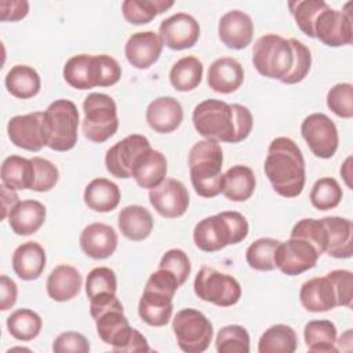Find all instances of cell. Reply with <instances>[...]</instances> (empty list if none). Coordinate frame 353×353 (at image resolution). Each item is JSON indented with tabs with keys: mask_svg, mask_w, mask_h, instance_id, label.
Returning a JSON list of instances; mask_svg holds the SVG:
<instances>
[{
	"mask_svg": "<svg viewBox=\"0 0 353 353\" xmlns=\"http://www.w3.org/2000/svg\"><path fill=\"white\" fill-rule=\"evenodd\" d=\"M298 338L290 325L274 324L269 327L258 342L259 353H292L296 350Z\"/></svg>",
	"mask_w": 353,
	"mask_h": 353,
	"instance_id": "cell-38",
	"label": "cell"
},
{
	"mask_svg": "<svg viewBox=\"0 0 353 353\" xmlns=\"http://www.w3.org/2000/svg\"><path fill=\"white\" fill-rule=\"evenodd\" d=\"M215 347L219 353H248L250 335L241 325H226L218 331Z\"/></svg>",
	"mask_w": 353,
	"mask_h": 353,
	"instance_id": "cell-44",
	"label": "cell"
},
{
	"mask_svg": "<svg viewBox=\"0 0 353 353\" xmlns=\"http://www.w3.org/2000/svg\"><path fill=\"white\" fill-rule=\"evenodd\" d=\"M178 287L179 283L171 272L159 269L152 273L139 299V317L152 327L165 325L172 314V298Z\"/></svg>",
	"mask_w": 353,
	"mask_h": 353,
	"instance_id": "cell-7",
	"label": "cell"
},
{
	"mask_svg": "<svg viewBox=\"0 0 353 353\" xmlns=\"http://www.w3.org/2000/svg\"><path fill=\"white\" fill-rule=\"evenodd\" d=\"M167 160L165 156L154 149L143 152L134 164L131 178L143 189L157 188L165 178Z\"/></svg>",
	"mask_w": 353,
	"mask_h": 353,
	"instance_id": "cell-27",
	"label": "cell"
},
{
	"mask_svg": "<svg viewBox=\"0 0 353 353\" xmlns=\"http://www.w3.org/2000/svg\"><path fill=\"white\" fill-rule=\"evenodd\" d=\"M192 120L196 131L205 139L228 143L244 141L254 124L248 108L221 99L200 102L193 110Z\"/></svg>",
	"mask_w": 353,
	"mask_h": 353,
	"instance_id": "cell-2",
	"label": "cell"
},
{
	"mask_svg": "<svg viewBox=\"0 0 353 353\" xmlns=\"http://www.w3.org/2000/svg\"><path fill=\"white\" fill-rule=\"evenodd\" d=\"M3 185L12 190L32 189L34 182V165L30 159L8 156L1 164Z\"/></svg>",
	"mask_w": 353,
	"mask_h": 353,
	"instance_id": "cell-35",
	"label": "cell"
},
{
	"mask_svg": "<svg viewBox=\"0 0 353 353\" xmlns=\"http://www.w3.org/2000/svg\"><path fill=\"white\" fill-rule=\"evenodd\" d=\"M306 347L310 352H338L336 327L330 320H312L303 328Z\"/></svg>",
	"mask_w": 353,
	"mask_h": 353,
	"instance_id": "cell-36",
	"label": "cell"
},
{
	"mask_svg": "<svg viewBox=\"0 0 353 353\" xmlns=\"http://www.w3.org/2000/svg\"><path fill=\"white\" fill-rule=\"evenodd\" d=\"M159 36L168 48L179 51L193 47L200 37L199 22L189 14L176 12L164 21L159 28Z\"/></svg>",
	"mask_w": 353,
	"mask_h": 353,
	"instance_id": "cell-16",
	"label": "cell"
},
{
	"mask_svg": "<svg viewBox=\"0 0 353 353\" xmlns=\"http://www.w3.org/2000/svg\"><path fill=\"white\" fill-rule=\"evenodd\" d=\"M80 247L90 258L106 259L116 251L117 233L106 223H90L80 234Z\"/></svg>",
	"mask_w": 353,
	"mask_h": 353,
	"instance_id": "cell-22",
	"label": "cell"
},
{
	"mask_svg": "<svg viewBox=\"0 0 353 353\" xmlns=\"http://www.w3.org/2000/svg\"><path fill=\"white\" fill-rule=\"evenodd\" d=\"M334 285L338 306H352L353 299V273L346 269H336L325 274Z\"/></svg>",
	"mask_w": 353,
	"mask_h": 353,
	"instance_id": "cell-50",
	"label": "cell"
},
{
	"mask_svg": "<svg viewBox=\"0 0 353 353\" xmlns=\"http://www.w3.org/2000/svg\"><path fill=\"white\" fill-rule=\"evenodd\" d=\"M17 295H18L17 284L8 276L3 274L0 277V309L3 312L11 309L17 302Z\"/></svg>",
	"mask_w": 353,
	"mask_h": 353,
	"instance_id": "cell-53",
	"label": "cell"
},
{
	"mask_svg": "<svg viewBox=\"0 0 353 353\" xmlns=\"http://www.w3.org/2000/svg\"><path fill=\"white\" fill-rule=\"evenodd\" d=\"M149 201L164 218L182 216L189 205V193L181 181L168 178L157 188L150 189Z\"/></svg>",
	"mask_w": 353,
	"mask_h": 353,
	"instance_id": "cell-17",
	"label": "cell"
},
{
	"mask_svg": "<svg viewBox=\"0 0 353 353\" xmlns=\"http://www.w3.org/2000/svg\"><path fill=\"white\" fill-rule=\"evenodd\" d=\"M43 117V112L11 117L7 124V132L11 142L18 148L39 152L43 146H46Z\"/></svg>",
	"mask_w": 353,
	"mask_h": 353,
	"instance_id": "cell-18",
	"label": "cell"
},
{
	"mask_svg": "<svg viewBox=\"0 0 353 353\" xmlns=\"http://www.w3.org/2000/svg\"><path fill=\"white\" fill-rule=\"evenodd\" d=\"M320 258L316 248L303 239L290 237L279 243L274 254V265L287 276H298L316 266Z\"/></svg>",
	"mask_w": 353,
	"mask_h": 353,
	"instance_id": "cell-14",
	"label": "cell"
},
{
	"mask_svg": "<svg viewBox=\"0 0 353 353\" xmlns=\"http://www.w3.org/2000/svg\"><path fill=\"white\" fill-rule=\"evenodd\" d=\"M255 190V175L247 165L236 164L223 175L222 193L232 201H245Z\"/></svg>",
	"mask_w": 353,
	"mask_h": 353,
	"instance_id": "cell-33",
	"label": "cell"
},
{
	"mask_svg": "<svg viewBox=\"0 0 353 353\" xmlns=\"http://www.w3.org/2000/svg\"><path fill=\"white\" fill-rule=\"evenodd\" d=\"M150 142L146 137L131 134L114 143L105 156L106 170L116 178H131V172L138 157L150 149Z\"/></svg>",
	"mask_w": 353,
	"mask_h": 353,
	"instance_id": "cell-15",
	"label": "cell"
},
{
	"mask_svg": "<svg viewBox=\"0 0 353 353\" xmlns=\"http://www.w3.org/2000/svg\"><path fill=\"white\" fill-rule=\"evenodd\" d=\"M119 229L128 240H145L153 229L152 214L142 205H127L119 214Z\"/></svg>",
	"mask_w": 353,
	"mask_h": 353,
	"instance_id": "cell-31",
	"label": "cell"
},
{
	"mask_svg": "<svg viewBox=\"0 0 353 353\" xmlns=\"http://www.w3.org/2000/svg\"><path fill=\"white\" fill-rule=\"evenodd\" d=\"M65 81L77 90L101 87L98 55L80 54L69 58L63 66Z\"/></svg>",
	"mask_w": 353,
	"mask_h": 353,
	"instance_id": "cell-21",
	"label": "cell"
},
{
	"mask_svg": "<svg viewBox=\"0 0 353 353\" xmlns=\"http://www.w3.org/2000/svg\"><path fill=\"white\" fill-rule=\"evenodd\" d=\"M328 4L323 0H298L290 1V11L298 25V28L309 37H314L313 28L317 17Z\"/></svg>",
	"mask_w": 353,
	"mask_h": 353,
	"instance_id": "cell-43",
	"label": "cell"
},
{
	"mask_svg": "<svg viewBox=\"0 0 353 353\" xmlns=\"http://www.w3.org/2000/svg\"><path fill=\"white\" fill-rule=\"evenodd\" d=\"M1 189V204H3V214H1V219H6L10 214V211L15 207V204L19 203V197L15 193V190L7 188L6 185L0 186Z\"/></svg>",
	"mask_w": 353,
	"mask_h": 353,
	"instance_id": "cell-54",
	"label": "cell"
},
{
	"mask_svg": "<svg viewBox=\"0 0 353 353\" xmlns=\"http://www.w3.org/2000/svg\"><path fill=\"white\" fill-rule=\"evenodd\" d=\"M163 46L164 44L156 32H137L127 40L124 54L134 68L148 69L160 58Z\"/></svg>",
	"mask_w": 353,
	"mask_h": 353,
	"instance_id": "cell-19",
	"label": "cell"
},
{
	"mask_svg": "<svg viewBox=\"0 0 353 353\" xmlns=\"http://www.w3.org/2000/svg\"><path fill=\"white\" fill-rule=\"evenodd\" d=\"M183 119L181 103L172 97H159L146 109V121L152 130L160 134L175 131Z\"/></svg>",
	"mask_w": 353,
	"mask_h": 353,
	"instance_id": "cell-23",
	"label": "cell"
},
{
	"mask_svg": "<svg viewBox=\"0 0 353 353\" xmlns=\"http://www.w3.org/2000/svg\"><path fill=\"white\" fill-rule=\"evenodd\" d=\"M189 171L194 192L201 197H215L222 193L223 154L218 142L204 139L196 142L189 152Z\"/></svg>",
	"mask_w": 353,
	"mask_h": 353,
	"instance_id": "cell-4",
	"label": "cell"
},
{
	"mask_svg": "<svg viewBox=\"0 0 353 353\" xmlns=\"http://www.w3.org/2000/svg\"><path fill=\"white\" fill-rule=\"evenodd\" d=\"M159 269H165V270L171 272L176 277L179 285H182L190 274L192 265H190L189 256L186 255L185 251H182L179 248H172V250H168L163 255V258L159 263Z\"/></svg>",
	"mask_w": 353,
	"mask_h": 353,
	"instance_id": "cell-48",
	"label": "cell"
},
{
	"mask_svg": "<svg viewBox=\"0 0 353 353\" xmlns=\"http://www.w3.org/2000/svg\"><path fill=\"white\" fill-rule=\"evenodd\" d=\"M52 350L57 353L73 352V353H88L90 343L83 334L68 331L58 335L52 343Z\"/></svg>",
	"mask_w": 353,
	"mask_h": 353,
	"instance_id": "cell-51",
	"label": "cell"
},
{
	"mask_svg": "<svg viewBox=\"0 0 353 353\" xmlns=\"http://www.w3.org/2000/svg\"><path fill=\"white\" fill-rule=\"evenodd\" d=\"M218 34L226 47L243 50L251 43L254 36L252 19L240 10L228 11L219 19Z\"/></svg>",
	"mask_w": 353,
	"mask_h": 353,
	"instance_id": "cell-20",
	"label": "cell"
},
{
	"mask_svg": "<svg viewBox=\"0 0 353 353\" xmlns=\"http://www.w3.org/2000/svg\"><path fill=\"white\" fill-rule=\"evenodd\" d=\"M299 299L302 306L313 313L328 312L338 306L332 281L327 276L305 281L299 291Z\"/></svg>",
	"mask_w": 353,
	"mask_h": 353,
	"instance_id": "cell-25",
	"label": "cell"
},
{
	"mask_svg": "<svg viewBox=\"0 0 353 353\" xmlns=\"http://www.w3.org/2000/svg\"><path fill=\"white\" fill-rule=\"evenodd\" d=\"M327 233L325 252L334 258H350L353 254V225L350 219L325 216L321 219Z\"/></svg>",
	"mask_w": 353,
	"mask_h": 353,
	"instance_id": "cell-26",
	"label": "cell"
},
{
	"mask_svg": "<svg viewBox=\"0 0 353 353\" xmlns=\"http://www.w3.org/2000/svg\"><path fill=\"white\" fill-rule=\"evenodd\" d=\"M203 77V63L199 58L188 55L174 63L170 70L171 85L181 92L194 90Z\"/></svg>",
	"mask_w": 353,
	"mask_h": 353,
	"instance_id": "cell-37",
	"label": "cell"
},
{
	"mask_svg": "<svg viewBox=\"0 0 353 353\" xmlns=\"http://www.w3.org/2000/svg\"><path fill=\"white\" fill-rule=\"evenodd\" d=\"M117 290V279L116 273L106 266L94 268L85 280V292L91 299L99 294H116Z\"/></svg>",
	"mask_w": 353,
	"mask_h": 353,
	"instance_id": "cell-46",
	"label": "cell"
},
{
	"mask_svg": "<svg viewBox=\"0 0 353 353\" xmlns=\"http://www.w3.org/2000/svg\"><path fill=\"white\" fill-rule=\"evenodd\" d=\"M327 106L339 117L350 119L353 116V85L350 83H338L327 94Z\"/></svg>",
	"mask_w": 353,
	"mask_h": 353,
	"instance_id": "cell-47",
	"label": "cell"
},
{
	"mask_svg": "<svg viewBox=\"0 0 353 353\" xmlns=\"http://www.w3.org/2000/svg\"><path fill=\"white\" fill-rule=\"evenodd\" d=\"M172 6V0H125L121 4V11L123 17L130 23L143 25L149 23Z\"/></svg>",
	"mask_w": 353,
	"mask_h": 353,
	"instance_id": "cell-39",
	"label": "cell"
},
{
	"mask_svg": "<svg viewBox=\"0 0 353 353\" xmlns=\"http://www.w3.org/2000/svg\"><path fill=\"white\" fill-rule=\"evenodd\" d=\"M290 237H298L303 239L307 243H310L319 255L325 252V245H327V233L325 228L321 219H314V218H305L298 221L292 230Z\"/></svg>",
	"mask_w": 353,
	"mask_h": 353,
	"instance_id": "cell-45",
	"label": "cell"
},
{
	"mask_svg": "<svg viewBox=\"0 0 353 353\" xmlns=\"http://www.w3.org/2000/svg\"><path fill=\"white\" fill-rule=\"evenodd\" d=\"M244 80V70L239 61L230 57L215 59L208 69L207 83L215 92H234Z\"/></svg>",
	"mask_w": 353,
	"mask_h": 353,
	"instance_id": "cell-24",
	"label": "cell"
},
{
	"mask_svg": "<svg viewBox=\"0 0 353 353\" xmlns=\"http://www.w3.org/2000/svg\"><path fill=\"white\" fill-rule=\"evenodd\" d=\"M342 188L336 179L331 176L320 178L314 182L310 190V203L314 208L320 211H327L335 208L342 200Z\"/></svg>",
	"mask_w": 353,
	"mask_h": 353,
	"instance_id": "cell-41",
	"label": "cell"
},
{
	"mask_svg": "<svg viewBox=\"0 0 353 353\" xmlns=\"http://www.w3.org/2000/svg\"><path fill=\"white\" fill-rule=\"evenodd\" d=\"M263 170L280 196L296 197L302 193L306 181L305 160L292 139L279 137L270 142Z\"/></svg>",
	"mask_w": 353,
	"mask_h": 353,
	"instance_id": "cell-3",
	"label": "cell"
},
{
	"mask_svg": "<svg viewBox=\"0 0 353 353\" xmlns=\"http://www.w3.org/2000/svg\"><path fill=\"white\" fill-rule=\"evenodd\" d=\"M30 160L34 165V182H33L32 190H36V192L51 190L59 179L58 168L50 160L43 157H32Z\"/></svg>",
	"mask_w": 353,
	"mask_h": 353,
	"instance_id": "cell-49",
	"label": "cell"
},
{
	"mask_svg": "<svg viewBox=\"0 0 353 353\" xmlns=\"http://www.w3.org/2000/svg\"><path fill=\"white\" fill-rule=\"evenodd\" d=\"M350 7L352 3H347L343 11H338L327 6L314 22V37L328 47L350 44L353 41V19Z\"/></svg>",
	"mask_w": 353,
	"mask_h": 353,
	"instance_id": "cell-12",
	"label": "cell"
},
{
	"mask_svg": "<svg viewBox=\"0 0 353 353\" xmlns=\"http://www.w3.org/2000/svg\"><path fill=\"white\" fill-rule=\"evenodd\" d=\"M83 277L70 265H58L47 279V294L57 302H66L74 298L81 288Z\"/></svg>",
	"mask_w": 353,
	"mask_h": 353,
	"instance_id": "cell-30",
	"label": "cell"
},
{
	"mask_svg": "<svg viewBox=\"0 0 353 353\" xmlns=\"http://www.w3.org/2000/svg\"><path fill=\"white\" fill-rule=\"evenodd\" d=\"M279 240L270 239V237H262L255 240L245 252L247 263L256 270H273L276 269L274 265V254L276 248L279 245Z\"/></svg>",
	"mask_w": 353,
	"mask_h": 353,
	"instance_id": "cell-42",
	"label": "cell"
},
{
	"mask_svg": "<svg viewBox=\"0 0 353 353\" xmlns=\"http://www.w3.org/2000/svg\"><path fill=\"white\" fill-rule=\"evenodd\" d=\"M83 134L87 139L102 143L113 137L119 128L116 102L106 94L91 92L83 102Z\"/></svg>",
	"mask_w": 353,
	"mask_h": 353,
	"instance_id": "cell-9",
	"label": "cell"
},
{
	"mask_svg": "<svg viewBox=\"0 0 353 353\" xmlns=\"http://www.w3.org/2000/svg\"><path fill=\"white\" fill-rule=\"evenodd\" d=\"M8 225L15 234L29 236L46 221V207L37 200H22L10 211Z\"/></svg>",
	"mask_w": 353,
	"mask_h": 353,
	"instance_id": "cell-28",
	"label": "cell"
},
{
	"mask_svg": "<svg viewBox=\"0 0 353 353\" xmlns=\"http://www.w3.org/2000/svg\"><path fill=\"white\" fill-rule=\"evenodd\" d=\"M29 12V3L26 0H1L0 1V19L1 21H21Z\"/></svg>",
	"mask_w": 353,
	"mask_h": 353,
	"instance_id": "cell-52",
	"label": "cell"
},
{
	"mask_svg": "<svg viewBox=\"0 0 353 353\" xmlns=\"http://www.w3.org/2000/svg\"><path fill=\"white\" fill-rule=\"evenodd\" d=\"M248 236V222L237 211H223L201 219L193 230L196 247L204 252L223 250L229 244H237Z\"/></svg>",
	"mask_w": 353,
	"mask_h": 353,
	"instance_id": "cell-5",
	"label": "cell"
},
{
	"mask_svg": "<svg viewBox=\"0 0 353 353\" xmlns=\"http://www.w3.org/2000/svg\"><path fill=\"white\" fill-rule=\"evenodd\" d=\"M301 134L314 156L330 159L335 154L339 143L338 130L335 123L327 114H309L302 121Z\"/></svg>",
	"mask_w": 353,
	"mask_h": 353,
	"instance_id": "cell-13",
	"label": "cell"
},
{
	"mask_svg": "<svg viewBox=\"0 0 353 353\" xmlns=\"http://www.w3.org/2000/svg\"><path fill=\"white\" fill-rule=\"evenodd\" d=\"M84 203L92 211L109 212L120 203V189L106 178H95L84 190Z\"/></svg>",
	"mask_w": 353,
	"mask_h": 353,
	"instance_id": "cell-32",
	"label": "cell"
},
{
	"mask_svg": "<svg viewBox=\"0 0 353 353\" xmlns=\"http://www.w3.org/2000/svg\"><path fill=\"white\" fill-rule=\"evenodd\" d=\"M172 330L178 346L188 353H201L207 350L212 341L214 330L211 321L197 309H182L172 320Z\"/></svg>",
	"mask_w": 353,
	"mask_h": 353,
	"instance_id": "cell-10",
	"label": "cell"
},
{
	"mask_svg": "<svg viewBox=\"0 0 353 353\" xmlns=\"http://www.w3.org/2000/svg\"><path fill=\"white\" fill-rule=\"evenodd\" d=\"M90 313L95 320L99 338L110 345L114 352H121L130 341L134 328L123 312V305L116 294H99L90 299Z\"/></svg>",
	"mask_w": 353,
	"mask_h": 353,
	"instance_id": "cell-6",
	"label": "cell"
},
{
	"mask_svg": "<svg viewBox=\"0 0 353 353\" xmlns=\"http://www.w3.org/2000/svg\"><path fill=\"white\" fill-rule=\"evenodd\" d=\"M46 268L44 248L36 241L18 245L12 254V269L15 274L26 281L36 280Z\"/></svg>",
	"mask_w": 353,
	"mask_h": 353,
	"instance_id": "cell-29",
	"label": "cell"
},
{
	"mask_svg": "<svg viewBox=\"0 0 353 353\" xmlns=\"http://www.w3.org/2000/svg\"><path fill=\"white\" fill-rule=\"evenodd\" d=\"M46 146L57 152H66L77 143L79 110L69 99H57L43 112Z\"/></svg>",
	"mask_w": 353,
	"mask_h": 353,
	"instance_id": "cell-8",
	"label": "cell"
},
{
	"mask_svg": "<svg viewBox=\"0 0 353 353\" xmlns=\"http://www.w3.org/2000/svg\"><path fill=\"white\" fill-rule=\"evenodd\" d=\"M41 317L30 309H18L7 319V328L10 334L19 341H32L41 331Z\"/></svg>",
	"mask_w": 353,
	"mask_h": 353,
	"instance_id": "cell-40",
	"label": "cell"
},
{
	"mask_svg": "<svg viewBox=\"0 0 353 353\" xmlns=\"http://www.w3.org/2000/svg\"><path fill=\"white\" fill-rule=\"evenodd\" d=\"M193 287L200 299L222 307L236 305L241 296L240 283L233 276L208 266L197 272Z\"/></svg>",
	"mask_w": 353,
	"mask_h": 353,
	"instance_id": "cell-11",
	"label": "cell"
},
{
	"mask_svg": "<svg viewBox=\"0 0 353 353\" xmlns=\"http://www.w3.org/2000/svg\"><path fill=\"white\" fill-rule=\"evenodd\" d=\"M7 91L19 99H29L39 94L41 80L39 73L28 65L12 66L6 76Z\"/></svg>",
	"mask_w": 353,
	"mask_h": 353,
	"instance_id": "cell-34",
	"label": "cell"
},
{
	"mask_svg": "<svg viewBox=\"0 0 353 353\" xmlns=\"http://www.w3.org/2000/svg\"><path fill=\"white\" fill-rule=\"evenodd\" d=\"M252 63L258 73L284 84L302 81L312 66L310 50L296 39L269 33L261 36L252 48Z\"/></svg>",
	"mask_w": 353,
	"mask_h": 353,
	"instance_id": "cell-1",
	"label": "cell"
}]
</instances>
